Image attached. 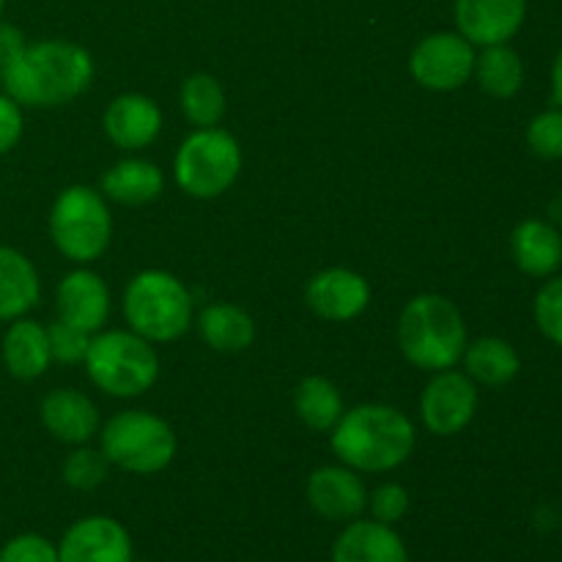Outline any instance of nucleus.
Returning <instances> with one entry per match:
<instances>
[{"mask_svg": "<svg viewBox=\"0 0 562 562\" xmlns=\"http://www.w3.org/2000/svg\"><path fill=\"white\" fill-rule=\"evenodd\" d=\"M412 508V497L406 492V486L401 483L387 481L382 486L373 488L368 494V510H371V519L382 521V525H398L401 519H406Z\"/></svg>", "mask_w": 562, "mask_h": 562, "instance_id": "nucleus-32", "label": "nucleus"}, {"mask_svg": "<svg viewBox=\"0 0 562 562\" xmlns=\"http://www.w3.org/2000/svg\"><path fill=\"white\" fill-rule=\"evenodd\" d=\"M132 536L113 516H86L77 519L60 536V562H132Z\"/></svg>", "mask_w": 562, "mask_h": 562, "instance_id": "nucleus-13", "label": "nucleus"}, {"mask_svg": "<svg viewBox=\"0 0 562 562\" xmlns=\"http://www.w3.org/2000/svg\"><path fill=\"white\" fill-rule=\"evenodd\" d=\"M47 338L49 351H53V362H60V366H80L86 360L88 346H91V335L60 322V318L49 322Z\"/></svg>", "mask_w": 562, "mask_h": 562, "instance_id": "nucleus-31", "label": "nucleus"}, {"mask_svg": "<svg viewBox=\"0 0 562 562\" xmlns=\"http://www.w3.org/2000/svg\"><path fill=\"white\" fill-rule=\"evenodd\" d=\"M179 108L195 130L220 126V121L225 119V110H228L223 82L206 71L190 75L179 88Z\"/></svg>", "mask_w": 562, "mask_h": 562, "instance_id": "nucleus-27", "label": "nucleus"}, {"mask_svg": "<svg viewBox=\"0 0 562 562\" xmlns=\"http://www.w3.org/2000/svg\"><path fill=\"white\" fill-rule=\"evenodd\" d=\"M329 448L355 472L382 475L404 467L417 448V428L406 412L390 404L346 409L329 431Z\"/></svg>", "mask_w": 562, "mask_h": 562, "instance_id": "nucleus-2", "label": "nucleus"}, {"mask_svg": "<svg viewBox=\"0 0 562 562\" xmlns=\"http://www.w3.org/2000/svg\"><path fill=\"white\" fill-rule=\"evenodd\" d=\"M25 44L27 38L20 27L11 25V22H0V71L25 49Z\"/></svg>", "mask_w": 562, "mask_h": 562, "instance_id": "nucleus-35", "label": "nucleus"}, {"mask_svg": "<svg viewBox=\"0 0 562 562\" xmlns=\"http://www.w3.org/2000/svg\"><path fill=\"white\" fill-rule=\"evenodd\" d=\"M305 305L324 322H355L371 305V283L349 267H327L305 283Z\"/></svg>", "mask_w": 562, "mask_h": 562, "instance_id": "nucleus-11", "label": "nucleus"}, {"mask_svg": "<svg viewBox=\"0 0 562 562\" xmlns=\"http://www.w3.org/2000/svg\"><path fill=\"white\" fill-rule=\"evenodd\" d=\"M42 296V278L22 250L0 245V322L27 316Z\"/></svg>", "mask_w": 562, "mask_h": 562, "instance_id": "nucleus-22", "label": "nucleus"}, {"mask_svg": "<svg viewBox=\"0 0 562 562\" xmlns=\"http://www.w3.org/2000/svg\"><path fill=\"white\" fill-rule=\"evenodd\" d=\"M49 239L55 250L77 267L99 261L113 239V214L108 198L86 184L60 190L49 209Z\"/></svg>", "mask_w": 562, "mask_h": 562, "instance_id": "nucleus-6", "label": "nucleus"}, {"mask_svg": "<svg viewBox=\"0 0 562 562\" xmlns=\"http://www.w3.org/2000/svg\"><path fill=\"white\" fill-rule=\"evenodd\" d=\"M99 192L119 206H148L165 192V173L151 159L124 157L104 170Z\"/></svg>", "mask_w": 562, "mask_h": 562, "instance_id": "nucleus-19", "label": "nucleus"}, {"mask_svg": "<svg viewBox=\"0 0 562 562\" xmlns=\"http://www.w3.org/2000/svg\"><path fill=\"white\" fill-rule=\"evenodd\" d=\"M477 406H481L477 384L464 371L448 368V371L431 373L423 387L420 420L428 434L448 439L472 426Z\"/></svg>", "mask_w": 562, "mask_h": 562, "instance_id": "nucleus-10", "label": "nucleus"}, {"mask_svg": "<svg viewBox=\"0 0 562 562\" xmlns=\"http://www.w3.org/2000/svg\"><path fill=\"white\" fill-rule=\"evenodd\" d=\"M461 362H464V373L477 387H505L521 371V357L516 346L499 335L470 340Z\"/></svg>", "mask_w": 562, "mask_h": 562, "instance_id": "nucleus-24", "label": "nucleus"}, {"mask_svg": "<svg viewBox=\"0 0 562 562\" xmlns=\"http://www.w3.org/2000/svg\"><path fill=\"white\" fill-rule=\"evenodd\" d=\"M55 307H58L60 322L97 335L110 318V289L102 274L88 267H77L64 274L55 289Z\"/></svg>", "mask_w": 562, "mask_h": 562, "instance_id": "nucleus-15", "label": "nucleus"}, {"mask_svg": "<svg viewBox=\"0 0 562 562\" xmlns=\"http://www.w3.org/2000/svg\"><path fill=\"white\" fill-rule=\"evenodd\" d=\"M0 562H60L58 543L38 532H22L0 547Z\"/></svg>", "mask_w": 562, "mask_h": 562, "instance_id": "nucleus-33", "label": "nucleus"}, {"mask_svg": "<svg viewBox=\"0 0 562 562\" xmlns=\"http://www.w3.org/2000/svg\"><path fill=\"white\" fill-rule=\"evenodd\" d=\"M121 311L135 335L148 344H170L192 327V294L176 274L143 269L126 283Z\"/></svg>", "mask_w": 562, "mask_h": 562, "instance_id": "nucleus-4", "label": "nucleus"}, {"mask_svg": "<svg viewBox=\"0 0 562 562\" xmlns=\"http://www.w3.org/2000/svg\"><path fill=\"white\" fill-rule=\"evenodd\" d=\"M456 31L475 47L510 44L527 20V0H453Z\"/></svg>", "mask_w": 562, "mask_h": 562, "instance_id": "nucleus-14", "label": "nucleus"}, {"mask_svg": "<svg viewBox=\"0 0 562 562\" xmlns=\"http://www.w3.org/2000/svg\"><path fill=\"white\" fill-rule=\"evenodd\" d=\"M241 146L228 130H192L173 157V179L184 195L214 201L236 184L241 173Z\"/></svg>", "mask_w": 562, "mask_h": 562, "instance_id": "nucleus-8", "label": "nucleus"}, {"mask_svg": "<svg viewBox=\"0 0 562 562\" xmlns=\"http://www.w3.org/2000/svg\"><path fill=\"white\" fill-rule=\"evenodd\" d=\"M198 335L209 349L220 355H239L256 344L258 327L250 313L231 302H212L201 311L195 322Z\"/></svg>", "mask_w": 562, "mask_h": 562, "instance_id": "nucleus-23", "label": "nucleus"}, {"mask_svg": "<svg viewBox=\"0 0 562 562\" xmlns=\"http://www.w3.org/2000/svg\"><path fill=\"white\" fill-rule=\"evenodd\" d=\"M333 562H409V549L393 525L360 516L335 538Z\"/></svg>", "mask_w": 562, "mask_h": 562, "instance_id": "nucleus-18", "label": "nucleus"}, {"mask_svg": "<svg viewBox=\"0 0 562 562\" xmlns=\"http://www.w3.org/2000/svg\"><path fill=\"white\" fill-rule=\"evenodd\" d=\"M514 263L530 278H552L562 267V234L547 220H521L510 234Z\"/></svg>", "mask_w": 562, "mask_h": 562, "instance_id": "nucleus-21", "label": "nucleus"}, {"mask_svg": "<svg viewBox=\"0 0 562 562\" xmlns=\"http://www.w3.org/2000/svg\"><path fill=\"white\" fill-rule=\"evenodd\" d=\"M532 318L547 340L562 349V274H552L538 289L532 302Z\"/></svg>", "mask_w": 562, "mask_h": 562, "instance_id": "nucleus-29", "label": "nucleus"}, {"mask_svg": "<svg viewBox=\"0 0 562 562\" xmlns=\"http://www.w3.org/2000/svg\"><path fill=\"white\" fill-rule=\"evenodd\" d=\"M38 420L49 437L71 448L88 445L93 437H99V428H102L97 404L75 387L49 390L38 404Z\"/></svg>", "mask_w": 562, "mask_h": 562, "instance_id": "nucleus-17", "label": "nucleus"}, {"mask_svg": "<svg viewBox=\"0 0 562 562\" xmlns=\"http://www.w3.org/2000/svg\"><path fill=\"white\" fill-rule=\"evenodd\" d=\"M305 497L313 514L327 521L349 525L368 510V488L360 472L346 464H327L311 472Z\"/></svg>", "mask_w": 562, "mask_h": 562, "instance_id": "nucleus-12", "label": "nucleus"}, {"mask_svg": "<svg viewBox=\"0 0 562 562\" xmlns=\"http://www.w3.org/2000/svg\"><path fill=\"white\" fill-rule=\"evenodd\" d=\"M525 137L536 157L549 159V162L562 159V108H549L538 113L527 124Z\"/></svg>", "mask_w": 562, "mask_h": 562, "instance_id": "nucleus-30", "label": "nucleus"}, {"mask_svg": "<svg viewBox=\"0 0 562 562\" xmlns=\"http://www.w3.org/2000/svg\"><path fill=\"white\" fill-rule=\"evenodd\" d=\"M102 130L121 151H143L162 132V110L146 93H119L104 108Z\"/></svg>", "mask_w": 562, "mask_h": 562, "instance_id": "nucleus-16", "label": "nucleus"}, {"mask_svg": "<svg viewBox=\"0 0 562 562\" xmlns=\"http://www.w3.org/2000/svg\"><path fill=\"white\" fill-rule=\"evenodd\" d=\"M97 66L82 44L69 38L27 42L25 49L0 71L5 93L22 110H53L75 102L91 88Z\"/></svg>", "mask_w": 562, "mask_h": 562, "instance_id": "nucleus-1", "label": "nucleus"}, {"mask_svg": "<svg viewBox=\"0 0 562 562\" xmlns=\"http://www.w3.org/2000/svg\"><path fill=\"white\" fill-rule=\"evenodd\" d=\"M110 475V461L99 448L75 445L60 464V481L75 492H93Z\"/></svg>", "mask_w": 562, "mask_h": 562, "instance_id": "nucleus-28", "label": "nucleus"}, {"mask_svg": "<svg viewBox=\"0 0 562 562\" xmlns=\"http://www.w3.org/2000/svg\"><path fill=\"white\" fill-rule=\"evenodd\" d=\"M22 132H25L22 108L3 91L0 93V157L16 148V143L22 140Z\"/></svg>", "mask_w": 562, "mask_h": 562, "instance_id": "nucleus-34", "label": "nucleus"}, {"mask_svg": "<svg viewBox=\"0 0 562 562\" xmlns=\"http://www.w3.org/2000/svg\"><path fill=\"white\" fill-rule=\"evenodd\" d=\"M0 355H3L5 371L20 382H33V379L44 376L47 368L53 366L47 327L27 316L14 318L3 333Z\"/></svg>", "mask_w": 562, "mask_h": 562, "instance_id": "nucleus-20", "label": "nucleus"}, {"mask_svg": "<svg viewBox=\"0 0 562 562\" xmlns=\"http://www.w3.org/2000/svg\"><path fill=\"white\" fill-rule=\"evenodd\" d=\"M3 11H5V0H0V16H3Z\"/></svg>", "mask_w": 562, "mask_h": 562, "instance_id": "nucleus-37", "label": "nucleus"}, {"mask_svg": "<svg viewBox=\"0 0 562 562\" xmlns=\"http://www.w3.org/2000/svg\"><path fill=\"white\" fill-rule=\"evenodd\" d=\"M470 335L453 300L442 294H417L398 316V349L417 371L437 373L456 368Z\"/></svg>", "mask_w": 562, "mask_h": 562, "instance_id": "nucleus-3", "label": "nucleus"}, {"mask_svg": "<svg viewBox=\"0 0 562 562\" xmlns=\"http://www.w3.org/2000/svg\"><path fill=\"white\" fill-rule=\"evenodd\" d=\"M99 450L110 467L130 475H157L173 464L179 439L165 417L148 409H126L99 428Z\"/></svg>", "mask_w": 562, "mask_h": 562, "instance_id": "nucleus-7", "label": "nucleus"}, {"mask_svg": "<svg viewBox=\"0 0 562 562\" xmlns=\"http://www.w3.org/2000/svg\"><path fill=\"white\" fill-rule=\"evenodd\" d=\"M344 395H340L338 384L329 382L327 376H305L294 390V415L302 426L311 431L329 434L335 423L344 417Z\"/></svg>", "mask_w": 562, "mask_h": 562, "instance_id": "nucleus-25", "label": "nucleus"}, {"mask_svg": "<svg viewBox=\"0 0 562 562\" xmlns=\"http://www.w3.org/2000/svg\"><path fill=\"white\" fill-rule=\"evenodd\" d=\"M82 366L93 387L110 398H140L159 379L154 344L132 329H102L91 335Z\"/></svg>", "mask_w": 562, "mask_h": 562, "instance_id": "nucleus-5", "label": "nucleus"}, {"mask_svg": "<svg viewBox=\"0 0 562 562\" xmlns=\"http://www.w3.org/2000/svg\"><path fill=\"white\" fill-rule=\"evenodd\" d=\"M472 77L492 99H514L525 86V60L510 44L481 47Z\"/></svg>", "mask_w": 562, "mask_h": 562, "instance_id": "nucleus-26", "label": "nucleus"}, {"mask_svg": "<svg viewBox=\"0 0 562 562\" xmlns=\"http://www.w3.org/2000/svg\"><path fill=\"white\" fill-rule=\"evenodd\" d=\"M552 97L558 102V108H562V49L552 64Z\"/></svg>", "mask_w": 562, "mask_h": 562, "instance_id": "nucleus-36", "label": "nucleus"}, {"mask_svg": "<svg viewBox=\"0 0 562 562\" xmlns=\"http://www.w3.org/2000/svg\"><path fill=\"white\" fill-rule=\"evenodd\" d=\"M475 58L477 47L459 31H437L415 44L409 55V75L426 91L450 93L472 80Z\"/></svg>", "mask_w": 562, "mask_h": 562, "instance_id": "nucleus-9", "label": "nucleus"}]
</instances>
